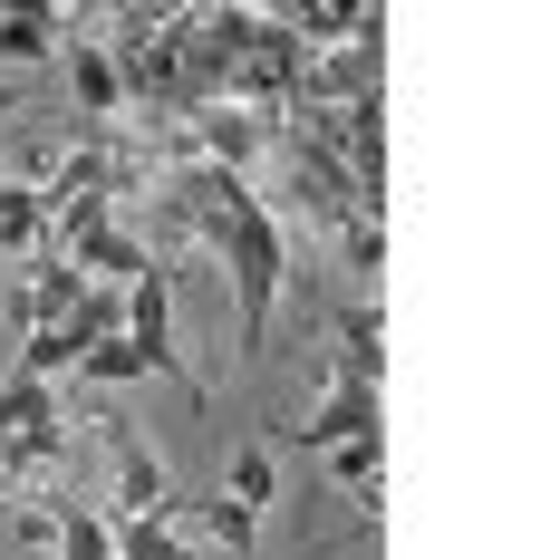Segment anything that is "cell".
I'll list each match as a JSON object with an SVG mask.
<instances>
[{
	"label": "cell",
	"mask_w": 560,
	"mask_h": 560,
	"mask_svg": "<svg viewBox=\"0 0 560 560\" xmlns=\"http://www.w3.org/2000/svg\"><path fill=\"white\" fill-rule=\"evenodd\" d=\"M213 271L232 290V329H242V358H261L271 348V319H280V290H290V232H280L271 203H252V213H232L213 232Z\"/></svg>",
	"instance_id": "obj_1"
},
{
	"label": "cell",
	"mask_w": 560,
	"mask_h": 560,
	"mask_svg": "<svg viewBox=\"0 0 560 560\" xmlns=\"http://www.w3.org/2000/svg\"><path fill=\"white\" fill-rule=\"evenodd\" d=\"M116 338L145 358V377H174V387L203 406V377H194L184 348H174V261H155L145 280H126V329H116Z\"/></svg>",
	"instance_id": "obj_2"
},
{
	"label": "cell",
	"mask_w": 560,
	"mask_h": 560,
	"mask_svg": "<svg viewBox=\"0 0 560 560\" xmlns=\"http://www.w3.org/2000/svg\"><path fill=\"white\" fill-rule=\"evenodd\" d=\"M387 88V30H358L348 49H319L300 78V107H368Z\"/></svg>",
	"instance_id": "obj_3"
},
{
	"label": "cell",
	"mask_w": 560,
	"mask_h": 560,
	"mask_svg": "<svg viewBox=\"0 0 560 560\" xmlns=\"http://www.w3.org/2000/svg\"><path fill=\"white\" fill-rule=\"evenodd\" d=\"M97 435H107V464H116V503H126V522H155V512L174 503V483H165V454L145 445L126 416H97Z\"/></svg>",
	"instance_id": "obj_4"
},
{
	"label": "cell",
	"mask_w": 560,
	"mask_h": 560,
	"mask_svg": "<svg viewBox=\"0 0 560 560\" xmlns=\"http://www.w3.org/2000/svg\"><path fill=\"white\" fill-rule=\"evenodd\" d=\"M155 522H165L174 541H203L213 560H252V541H261V522H252L242 503H223V493H174Z\"/></svg>",
	"instance_id": "obj_5"
},
{
	"label": "cell",
	"mask_w": 560,
	"mask_h": 560,
	"mask_svg": "<svg viewBox=\"0 0 560 560\" xmlns=\"http://www.w3.org/2000/svg\"><path fill=\"white\" fill-rule=\"evenodd\" d=\"M58 58H68V88H78V107H88V136H97V126H116V116H126V88H116V58H107V39L68 20Z\"/></svg>",
	"instance_id": "obj_6"
},
{
	"label": "cell",
	"mask_w": 560,
	"mask_h": 560,
	"mask_svg": "<svg viewBox=\"0 0 560 560\" xmlns=\"http://www.w3.org/2000/svg\"><path fill=\"white\" fill-rule=\"evenodd\" d=\"M78 300H88V271H78L68 252L39 242V252H30V280H20V338H30V329H58Z\"/></svg>",
	"instance_id": "obj_7"
},
{
	"label": "cell",
	"mask_w": 560,
	"mask_h": 560,
	"mask_svg": "<svg viewBox=\"0 0 560 560\" xmlns=\"http://www.w3.org/2000/svg\"><path fill=\"white\" fill-rule=\"evenodd\" d=\"M348 435H377V387H338L329 377V396L300 416V445L329 454V445H348Z\"/></svg>",
	"instance_id": "obj_8"
},
{
	"label": "cell",
	"mask_w": 560,
	"mask_h": 560,
	"mask_svg": "<svg viewBox=\"0 0 560 560\" xmlns=\"http://www.w3.org/2000/svg\"><path fill=\"white\" fill-rule=\"evenodd\" d=\"M377 368H387L377 300H348V310H338V358H329V377H338V387H377Z\"/></svg>",
	"instance_id": "obj_9"
},
{
	"label": "cell",
	"mask_w": 560,
	"mask_h": 560,
	"mask_svg": "<svg viewBox=\"0 0 560 560\" xmlns=\"http://www.w3.org/2000/svg\"><path fill=\"white\" fill-rule=\"evenodd\" d=\"M58 39H68V10H49V0L0 10V58H10V68H39V58H58Z\"/></svg>",
	"instance_id": "obj_10"
},
{
	"label": "cell",
	"mask_w": 560,
	"mask_h": 560,
	"mask_svg": "<svg viewBox=\"0 0 560 560\" xmlns=\"http://www.w3.org/2000/svg\"><path fill=\"white\" fill-rule=\"evenodd\" d=\"M39 242H49V194H39L30 174H0V252L30 261Z\"/></svg>",
	"instance_id": "obj_11"
},
{
	"label": "cell",
	"mask_w": 560,
	"mask_h": 560,
	"mask_svg": "<svg viewBox=\"0 0 560 560\" xmlns=\"http://www.w3.org/2000/svg\"><path fill=\"white\" fill-rule=\"evenodd\" d=\"M377 474H387V445H377V435H348V445H329V483H338L358 512H377Z\"/></svg>",
	"instance_id": "obj_12"
},
{
	"label": "cell",
	"mask_w": 560,
	"mask_h": 560,
	"mask_svg": "<svg viewBox=\"0 0 560 560\" xmlns=\"http://www.w3.org/2000/svg\"><path fill=\"white\" fill-rule=\"evenodd\" d=\"M30 425H58V396L39 387V377H0V445L30 435Z\"/></svg>",
	"instance_id": "obj_13"
},
{
	"label": "cell",
	"mask_w": 560,
	"mask_h": 560,
	"mask_svg": "<svg viewBox=\"0 0 560 560\" xmlns=\"http://www.w3.org/2000/svg\"><path fill=\"white\" fill-rule=\"evenodd\" d=\"M68 377H78V387H136V377H145V358H136L126 338H97V348H88Z\"/></svg>",
	"instance_id": "obj_14"
},
{
	"label": "cell",
	"mask_w": 560,
	"mask_h": 560,
	"mask_svg": "<svg viewBox=\"0 0 560 560\" xmlns=\"http://www.w3.org/2000/svg\"><path fill=\"white\" fill-rule=\"evenodd\" d=\"M377 261H387V223H348V232H338V271L358 280V290L377 280Z\"/></svg>",
	"instance_id": "obj_15"
},
{
	"label": "cell",
	"mask_w": 560,
	"mask_h": 560,
	"mask_svg": "<svg viewBox=\"0 0 560 560\" xmlns=\"http://www.w3.org/2000/svg\"><path fill=\"white\" fill-rule=\"evenodd\" d=\"M223 503H242L252 522L271 512V454H261V445H252V454H232V493H223Z\"/></svg>",
	"instance_id": "obj_16"
},
{
	"label": "cell",
	"mask_w": 560,
	"mask_h": 560,
	"mask_svg": "<svg viewBox=\"0 0 560 560\" xmlns=\"http://www.w3.org/2000/svg\"><path fill=\"white\" fill-rule=\"evenodd\" d=\"M10 107H20V97H10V88H0V116H10Z\"/></svg>",
	"instance_id": "obj_17"
}]
</instances>
